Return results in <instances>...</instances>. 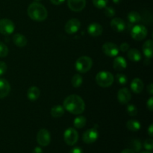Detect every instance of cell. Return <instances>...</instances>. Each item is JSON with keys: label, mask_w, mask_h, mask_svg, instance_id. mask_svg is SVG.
Masks as SVG:
<instances>
[{"label": "cell", "mask_w": 153, "mask_h": 153, "mask_svg": "<svg viewBox=\"0 0 153 153\" xmlns=\"http://www.w3.org/2000/svg\"><path fill=\"white\" fill-rule=\"evenodd\" d=\"M64 108L73 114H81L85 109V102L79 96L72 94L64 100Z\"/></svg>", "instance_id": "1"}, {"label": "cell", "mask_w": 153, "mask_h": 153, "mask_svg": "<svg viewBox=\"0 0 153 153\" xmlns=\"http://www.w3.org/2000/svg\"><path fill=\"white\" fill-rule=\"evenodd\" d=\"M28 16L37 22H41L47 18L48 12L46 7L39 2H33L28 6L27 10Z\"/></svg>", "instance_id": "2"}, {"label": "cell", "mask_w": 153, "mask_h": 153, "mask_svg": "<svg viewBox=\"0 0 153 153\" xmlns=\"http://www.w3.org/2000/svg\"><path fill=\"white\" fill-rule=\"evenodd\" d=\"M114 80V76L110 72L101 71L96 76V82L97 85L102 88H108L111 86Z\"/></svg>", "instance_id": "3"}, {"label": "cell", "mask_w": 153, "mask_h": 153, "mask_svg": "<svg viewBox=\"0 0 153 153\" xmlns=\"http://www.w3.org/2000/svg\"><path fill=\"white\" fill-rule=\"evenodd\" d=\"M92 65L93 61L90 57L82 56L76 60L75 67L79 73H85L91 70Z\"/></svg>", "instance_id": "4"}, {"label": "cell", "mask_w": 153, "mask_h": 153, "mask_svg": "<svg viewBox=\"0 0 153 153\" xmlns=\"http://www.w3.org/2000/svg\"><path fill=\"white\" fill-rule=\"evenodd\" d=\"M148 31L146 27L143 25H136L131 28V36L134 40L140 41L146 38Z\"/></svg>", "instance_id": "5"}, {"label": "cell", "mask_w": 153, "mask_h": 153, "mask_svg": "<svg viewBox=\"0 0 153 153\" xmlns=\"http://www.w3.org/2000/svg\"><path fill=\"white\" fill-rule=\"evenodd\" d=\"M64 139L65 143L69 146H73L79 140V134L73 128H68L64 133Z\"/></svg>", "instance_id": "6"}, {"label": "cell", "mask_w": 153, "mask_h": 153, "mask_svg": "<svg viewBox=\"0 0 153 153\" xmlns=\"http://www.w3.org/2000/svg\"><path fill=\"white\" fill-rule=\"evenodd\" d=\"M15 25L8 19H0V33L3 35H10L14 31Z\"/></svg>", "instance_id": "7"}, {"label": "cell", "mask_w": 153, "mask_h": 153, "mask_svg": "<svg viewBox=\"0 0 153 153\" xmlns=\"http://www.w3.org/2000/svg\"><path fill=\"white\" fill-rule=\"evenodd\" d=\"M37 141L41 146H48L51 142V136L49 131L46 128L39 130L37 134Z\"/></svg>", "instance_id": "8"}, {"label": "cell", "mask_w": 153, "mask_h": 153, "mask_svg": "<svg viewBox=\"0 0 153 153\" xmlns=\"http://www.w3.org/2000/svg\"><path fill=\"white\" fill-rule=\"evenodd\" d=\"M81 27V22L78 19L73 18L67 22L65 25V31L68 34H73L77 32Z\"/></svg>", "instance_id": "9"}, {"label": "cell", "mask_w": 153, "mask_h": 153, "mask_svg": "<svg viewBox=\"0 0 153 153\" xmlns=\"http://www.w3.org/2000/svg\"><path fill=\"white\" fill-rule=\"evenodd\" d=\"M99 132L97 128H93L85 131L82 136V140L85 143H93L98 139Z\"/></svg>", "instance_id": "10"}, {"label": "cell", "mask_w": 153, "mask_h": 153, "mask_svg": "<svg viewBox=\"0 0 153 153\" xmlns=\"http://www.w3.org/2000/svg\"><path fill=\"white\" fill-rule=\"evenodd\" d=\"M102 51L108 56L116 57L119 53V47L115 43L108 42L103 44Z\"/></svg>", "instance_id": "11"}, {"label": "cell", "mask_w": 153, "mask_h": 153, "mask_svg": "<svg viewBox=\"0 0 153 153\" xmlns=\"http://www.w3.org/2000/svg\"><path fill=\"white\" fill-rule=\"evenodd\" d=\"M67 5L73 11H82L86 6V0H67Z\"/></svg>", "instance_id": "12"}, {"label": "cell", "mask_w": 153, "mask_h": 153, "mask_svg": "<svg viewBox=\"0 0 153 153\" xmlns=\"http://www.w3.org/2000/svg\"><path fill=\"white\" fill-rule=\"evenodd\" d=\"M131 94L129 90L126 88H121L117 93V100L120 104L126 105L131 100Z\"/></svg>", "instance_id": "13"}, {"label": "cell", "mask_w": 153, "mask_h": 153, "mask_svg": "<svg viewBox=\"0 0 153 153\" xmlns=\"http://www.w3.org/2000/svg\"><path fill=\"white\" fill-rule=\"evenodd\" d=\"M111 27L117 32H122L126 28V22L121 18L115 17L111 21Z\"/></svg>", "instance_id": "14"}, {"label": "cell", "mask_w": 153, "mask_h": 153, "mask_svg": "<svg viewBox=\"0 0 153 153\" xmlns=\"http://www.w3.org/2000/svg\"><path fill=\"white\" fill-rule=\"evenodd\" d=\"M103 28L100 24L97 22H92L88 28V32L92 37H98L102 34Z\"/></svg>", "instance_id": "15"}, {"label": "cell", "mask_w": 153, "mask_h": 153, "mask_svg": "<svg viewBox=\"0 0 153 153\" xmlns=\"http://www.w3.org/2000/svg\"><path fill=\"white\" fill-rule=\"evenodd\" d=\"M10 91V85L4 79H0V99L7 97Z\"/></svg>", "instance_id": "16"}, {"label": "cell", "mask_w": 153, "mask_h": 153, "mask_svg": "<svg viewBox=\"0 0 153 153\" xmlns=\"http://www.w3.org/2000/svg\"><path fill=\"white\" fill-rule=\"evenodd\" d=\"M113 67L115 70L117 71H122V70H125L127 67V62L126 59L123 57L119 56L116 57L114 60L113 62Z\"/></svg>", "instance_id": "17"}, {"label": "cell", "mask_w": 153, "mask_h": 153, "mask_svg": "<svg viewBox=\"0 0 153 153\" xmlns=\"http://www.w3.org/2000/svg\"><path fill=\"white\" fill-rule=\"evenodd\" d=\"M40 95V91L37 87L31 86L27 91V97L31 102H34L39 98Z\"/></svg>", "instance_id": "18"}, {"label": "cell", "mask_w": 153, "mask_h": 153, "mask_svg": "<svg viewBox=\"0 0 153 153\" xmlns=\"http://www.w3.org/2000/svg\"><path fill=\"white\" fill-rule=\"evenodd\" d=\"M153 52V42L152 40H148L143 43V52L146 58L151 59L152 57Z\"/></svg>", "instance_id": "19"}, {"label": "cell", "mask_w": 153, "mask_h": 153, "mask_svg": "<svg viewBox=\"0 0 153 153\" xmlns=\"http://www.w3.org/2000/svg\"><path fill=\"white\" fill-rule=\"evenodd\" d=\"M13 42L16 46L18 47H24L26 46L28 40H27L26 37L22 34L16 33L13 36Z\"/></svg>", "instance_id": "20"}, {"label": "cell", "mask_w": 153, "mask_h": 153, "mask_svg": "<svg viewBox=\"0 0 153 153\" xmlns=\"http://www.w3.org/2000/svg\"><path fill=\"white\" fill-rule=\"evenodd\" d=\"M143 82L140 79H133L131 83V89L134 94H139L143 89Z\"/></svg>", "instance_id": "21"}, {"label": "cell", "mask_w": 153, "mask_h": 153, "mask_svg": "<svg viewBox=\"0 0 153 153\" xmlns=\"http://www.w3.org/2000/svg\"><path fill=\"white\" fill-rule=\"evenodd\" d=\"M127 52H128L127 56H128V59L130 61H133V62H137V61H140V59H141V53L137 49H128Z\"/></svg>", "instance_id": "22"}, {"label": "cell", "mask_w": 153, "mask_h": 153, "mask_svg": "<svg viewBox=\"0 0 153 153\" xmlns=\"http://www.w3.org/2000/svg\"><path fill=\"white\" fill-rule=\"evenodd\" d=\"M51 115L54 118H59L61 117L64 114V108L63 106L58 105H55L51 108Z\"/></svg>", "instance_id": "23"}, {"label": "cell", "mask_w": 153, "mask_h": 153, "mask_svg": "<svg viewBox=\"0 0 153 153\" xmlns=\"http://www.w3.org/2000/svg\"><path fill=\"white\" fill-rule=\"evenodd\" d=\"M126 127L129 131H137L140 129V123L139 121L136 120H129L126 123Z\"/></svg>", "instance_id": "24"}, {"label": "cell", "mask_w": 153, "mask_h": 153, "mask_svg": "<svg viewBox=\"0 0 153 153\" xmlns=\"http://www.w3.org/2000/svg\"><path fill=\"white\" fill-rule=\"evenodd\" d=\"M128 20L131 23H137L141 20V16L137 11H131L128 13Z\"/></svg>", "instance_id": "25"}, {"label": "cell", "mask_w": 153, "mask_h": 153, "mask_svg": "<svg viewBox=\"0 0 153 153\" xmlns=\"http://www.w3.org/2000/svg\"><path fill=\"white\" fill-rule=\"evenodd\" d=\"M87 119L84 116H79L74 120L73 121V125L76 128H82L85 127L86 125Z\"/></svg>", "instance_id": "26"}, {"label": "cell", "mask_w": 153, "mask_h": 153, "mask_svg": "<svg viewBox=\"0 0 153 153\" xmlns=\"http://www.w3.org/2000/svg\"><path fill=\"white\" fill-rule=\"evenodd\" d=\"M142 148V144L140 141L137 139H132L130 141V149L134 152H139Z\"/></svg>", "instance_id": "27"}, {"label": "cell", "mask_w": 153, "mask_h": 153, "mask_svg": "<svg viewBox=\"0 0 153 153\" xmlns=\"http://www.w3.org/2000/svg\"><path fill=\"white\" fill-rule=\"evenodd\" d=\"M82 82H83V78L82 77L81 75L76 74L73 76V79H72V85L74 88H79L82 85Z\"/></svg>", "instance_id": "28"}, {"label": "cell", "mask_w": 153, "mask_h": 153, "mask_svg": "<svg viewBox=\"0 0 153 153\" xmlns=\"http://www.w3.org/2000/svg\"><path fill=\"white\" fill-rule=\"evenodd\" d=\"M126 111L128 114L131 117L136 116V115L137 114V108L134 105H132V104L128 105L126 107Z\"/></svg>", "instance_id": "29"}, {"label": "cell", "mask_w": 153, "mask_h": 153, "mask_svg": "<svg viewBox=\"0 0 153 153\" xmlns=\"http://www.w3.org/2000/svg\"><path fill=\"white\" fill-rule=\"evenodd\" d=\"M9 49L4 43L0 41V58H4L8 55Z\"/></svg>", "instance_id": "30"}, {"label": "cell", "mask_w": 153, "mask_h": 153, "mask_svg": "<svg viewBox=\"0 0 153 153\" xmlns=\"http://www.w3.org/2000/svg\"><path fill=\"white\" fill-rule=\"evenodd\" d=\"M108 0H93V4L97 8H104L106 7Z\"/></svg>", "instance_id": "31"}, {"label": "cell", "mask_w": 153, "mask_h": 153, "mask_svg": "<svg viewBox=\"0 0 153 153\" xmlns=\"http://www.w3.org/2000/svg\"><path fill=\"white\" fill-rule=\"evenodd\" d=\"M116 80L120 85H126L128 82V79L126 76V75L121 74V73H118V74L116 75Z\"/></svg>", "instance_id": "32"}, {"label": "cell", "mask_w": 153, "mask_h": 153, "mask_svg": "<svg viewBox=\"0 0 153 153\" xmlns=\"http://www.w3.org/2000/svg\"><path fill=\"white\" fill-rule=\"evenodd\" d=\"M104 13L106 16L109 18H111L114 16L115 15V10L112 7H105Z\"/></svg>", "instance_id": "33"}, {"label": "cell", "mask_w": 153, "mask_h": 153, "mask_svg": "<svg viewBox=\"0 0 153 153\" xmlns=\"http://www.w3.org/2000/svg\"><path fill=\"white\" fill-rule=\"evenodd\" d=\"M143 147L147 151H151L153 149V140L152 139H147L143 143Z\"/></svg>", "instance_id": "34"}, {"label": "cell", "mask_w": 153, "mask_h": 153, "mask_svg": "<svg viewBox=\"0 0 153 153\" xmlns=\"http://www.w3.org/2000/svg\"><path fill=\"white\" fill-rule=\"evenodd\" d=\"M7 71V65L3 61H0V76H3Z\"/></svg>", "instance_id": "35"}, {"label": "cell", "mask_w": 153, "mask_h": 153, "mask_svg": "<svg viewBox=\"0 0 153 153\" xmlns=\"http://www.w3.org/2000/svg\"><path fill=\"white\" fill-rule=\"evenodd\" d=\"M129 47H130V46L128 43H123L120 46L119 50H120L121 52H127V51L129 49Z\"/></svg>", "instance_id": "36"}, {"label": "cell", "mask_w": 153, "mask_h": 153, "mask_svg": "<svg viewBox=\"0 0 153 153\" xmlns=\"http://www.w3.org/2000/svg\"><path fill=\"white\" fill-rule=\"evenodd\" d=\"M146 107L149 109V111H152L153 110V97H150L146 102Z\"/></svg>", "instance_id": "37"}, {"label": "cell", "mask_w": 153, "mask_h": 153, "mask_svg": "<svg viewBox=\"0 0 153 153\" xmlns=\"http://www.w3.org/2000/svg\"><path fill=\"white\" fill-rule=\"evenodd\" d=\"M69 153H83V151H82V149L80 147L76 146V147H74L73 149H72Z\"/></svg>", "instance_id": "38"}, {"label": "cell", "mask_w": 153, "mask_h": 153, "mask_svg": "<svg viewBox=\"0 0 153 153\" xmlns=\"http://www.w3.org/2000/svg\"><path fill=\"white\" fill-rule=\"evenodd\" d=\"M65 0H50L51 2L52 3L55 5H60V4H62L63 2H64Z\"/></svg>", "instance_id": "39"}, {"label": "cell", "mask_w": 153, "mask_h": 153, "mask_svg": "<svg viewBox=\"0 0 153 153\" xmlns=\"http://www.w3.org/2000/svg\"><path fill=\"white\" fill-rule=\"evenodd\" d=\"M146 90H147V92L149 93L150 95H152V94H153V85H152V83H150V84H149V85H148Z\"/></svg>", "instance_id": "40"}, {"label": "cell", "mask_w": 153, "mask_h": 153, "mask_svg": "<svg viewBox=\"0 0 153 153\" xmlns=\"http://www.w3.org/2000/svg\"><path fill=\"white\" fill-rule=\"evenodd\" d=\"M32 153H43V149L40 146H37L33 149Z\"/></svg>", "instance_id": "41"}, {"label": "cell", "mask_w": 153, "mask_h": 153, "mask_svg": "<svg viewBox=\"0 0 153 153\" xmlns=\"http://www.w3.org/2000/svg\"><path fill=\"white\" fill-rule=\"evenodd\" d=\"M148 134H149V135L150 136V137H152V136H153V126H152V124H151V125L149 126V128H148Z\"/></svg>", "instance_id": "42"}, {"label": "cell", "mask_w": 153, "mask_h": 153, "mask_svg": "<svg viewBox=\"0 0 153 153\" xmlns=\"http://www.w3.org/2000/svg\"><path fill=\"white\" fill-rule=\"evenodd\" d=\"M121 153H135V152H134L133 150H131V149H130V148H128V149H123V150L122 152H121Z\"/></svg>", "instance_id": "43"}, {"label": "cell", "mask_w": 153, "mask_h": 153, "mask_svg": "<svg viewBox=\"0 0 153 153\" xmlns=\"http://www.w3.org/2000/svg\"><path fill=\"white\" fill-rule=\"evenodd\" d=\"M121 1H122V0H113L114 3H115V4H119Z\"/></svg>", "instance_id": "44"}, {"label": "cell", "mask_w": 153, "mask_h": 153, "mask_svg": "<svg viewBox=\"0 0 153 153\" xmlns=\"http://www.w3.org/2000/svg\"><path fill=\"white\" fill-rule=\"evenodd\" d=\"M140 153H152L151 152H149V151H145V152H142Z\"/></svg>", "instance_id": "45"}, {"label": "cell", "mask_w": 153, "mask_h": 153, "mask_svg": "<svg viewBox=\"0 0 153 153\" xmlns=\"http://www.w3.org/2000/svg\"><path fill=\"white\" fill-rule=\"evenodd\" d=\"M34 1H40V0H34Z\"/></svg>", "instance_id": "46"}]
</instances>
